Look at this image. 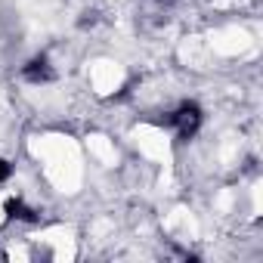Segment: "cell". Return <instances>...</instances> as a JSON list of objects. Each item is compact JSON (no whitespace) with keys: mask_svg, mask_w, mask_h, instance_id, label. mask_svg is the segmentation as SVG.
Instances as JSON below:
<instances>
[{"mask_svg":"<svg viewBox=\"0 0 263 263\" xmlns=\"http://www.w3.org/2000/svg\"><path fill=\"white\" fill-rule=\"evenodd\" d=\"M201 121H204V115H201V105L198 102H183L171 115V124L177 127V137L180 140H192L198 130H201Z\"/></svg>","mask_w":263,"mask_h":263,"instance_id":"1","label":"cell"},{"mask_svg":"<svg viewBox=\"0 0 263 263\" xmlns=\"http://www.w3.org/2000/svg\"><path fill=\"white\" fill-rule=\"evenodd\" d=\"M22 78L31 81V84H47V81H53L56 74H53L50 59H47V56H37V59H31V62L22 68Z\"/></svg>","mask_w":263,"mask_h":263,"instance_id":"2","label":"cell"},{"mask_svg":"<svg viewBox=\"0 0 263 263\" xmlns=\"http://www.w3.org/2000/svg\"><path fill=\"white\" fill-rule=\"evenodd\" d=\"M7 217H10V220H28V223H37V214H34L31 208H25L22 198L7 201Z\"/></svg>","mask_w":263,"mask_h":263,"instance_id":"3","label":"cell"},{"mask_svg":"<svg viewBox=\"0 0 263 263\" xmlns=\"http://www.w3.org/2000/svg\"><path fill=\"white\" fill-rule=\"evenodd\" d=\"M10 174H13L10 161H7V158H0V183H7V180H10Z\"/></svg>","mask_w":263,"mask_h":263,"instance_id":"4","label":"cell"}]
</instances>
